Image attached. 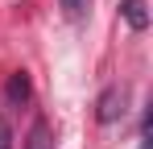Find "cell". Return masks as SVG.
<instances>
[{
    "mask_svg": "<svg viewBox=\"0 0 153 149\" xmlns=\"http://www.w3.org/2000/svg\"><path fill=\"white\" fill-rule=\"evenodd\" d=\"M141 149H149V145H141Z\"/></svg>",
    "mask_w": 153,
    "mask_h": 149,
    "instance_id": "cell-7",
    "label": "cell"
},
{
    "mask_svg": "<svg viewBox=\"0 0 153 149\" xmlns=\"http://www.w3.org/2000/svg\"><path fill=\"white\" fill-rule=\"evenodd\" d=\"M128 112V87H108L100 95V104H95V120L100 124H112V120H120Z\"/></svg>",
    "mask_w": 153,
    "mask_h": 149,
    "instance_id": "cell-1",
    "label": "cell"
},
{
    "mask_svg": "<svg viewBox=\"0 0 153 149\" xmlns=\"http://www.w3.org/2000/svg\"><path fill=\"white\" fill-rule=\"evenodd\" d=\"M29 95H33V87H29V74H25V71L8 74V87H4V99H8L13 108H21V104H29Z\"/></svg>",
    "mask_w": 153,
    "mask_h": 149,
    "instance_id": "cell-2",
    "label": "cell"
},
{
    "mask_svg": "<svg viewBox=\"0 0 153 149\" xmlns=\"http://www.w3.org/2000/svg\"><path fill=\"white\" fill-rule=\"evenodd\" d=\"M25 149H54V128L46 120H33V128L25 137Z\"/></svg>",
    "mask_w": 153,
    "mask_h": 149,
    "instance_id": "cell-4",
    "label": "cell"
},
{
    "mask_svg": "<svg viewBox=\"0 0 153 149\" xmlns=\"http://www.w3.org/2000/svg\"><path fill=\"white\" fill-rule=\"evenodd\" d=\"M62 8H66V17H71V21H79V17L87 13V0H62Z\"/></svg>",
    "mask_w": 153,
    "mask_h": 149,
    "instance_id": "cell-5",
    "label": "cell"
},
{
    "mask_svg": "<svg viewBox=\"0 0 153 149\" xmlns=\"http://www.w3.org/2000/svg\"><path fill=\"white\" fill-rule=\"evenodd\" d=\"M120 13H124V21L141 33V29H149V8H145V0H124L120 4Z\"/></svg>",
    "mask_w": 153,
    "mask_h": 149,
    "instance_id": "cell-3",
    "label": "cell"
},
{
    "mask_svg": "<svg viewBox=\"0 0 153 149\" xmlns=\"http://www.w3.org/2000/svg\"><path fill=\"white\" fill-rule=\"evenodd\" d=\"M0 149H13V124L0 116Z\"/></svg>",
    "mask_w": 153,
    "mask_h": 149,
    "instance_id": "cell-6",
    "label": "cell"
}]
</instances>
